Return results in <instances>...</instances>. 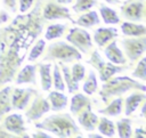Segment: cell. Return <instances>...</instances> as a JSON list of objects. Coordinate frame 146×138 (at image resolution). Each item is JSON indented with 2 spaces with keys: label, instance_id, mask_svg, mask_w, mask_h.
Listing matches in <instances>:
<instances>
[{
  "label": "cell",
  "instance_id": "1",
  "mask_svg": "<svg viewBox=\"0 0 146 138\" xmlns=\"http://www.w3.org/2000/svg\"><path fill=\"white\" fill-rule=\"evenodd\" d=\"M43 1L36 0L29 11L0 27V88L15 79L31 46L42 33L46 22L41 15Z\"/></svg>",
  "mask_w": 146,
  "mask_h": 138
},
{
  "label": "cell",
  "instance_id": "2",
  "mask_svg": "<svg viewBox=\"0 0 146 138\" xmlns=\"http://www.w3.org/2000/svg\"><path fill=\"white\" fill-rule=\"evenodd\" d=\"M34 125L36 129L44 130L46 132H51L60 138L75 137L81 133L79 125L68 113H57L49 115L41 122H35Z\"/></svg>",
  "mask_w": 146,
  "mask_h": 138
},
{
  "label": "cell",
  "instance_id": "3",
  "mask_svg": "<svg viewBox=\"0 0 146 138\" xmlns=\"http://www.w3.org/2000/svg\"><path fill=\"white\" fill-rule=\"evenodd\" d=\"M140 90L146 91V86L143 82H139L130 76H115L110 78L104 81L102 89L99 91V97L103 103L107 104L112 97H119L130 90Z\"/></svg>",
  "mask_w": 146,
  "mask_h": 138
},
{
  "label": "cell",
  "instance_id": "4",
  "mask_svg": "<svg viewBox=\"0 0 146 138\" xmlns=\"http://www.w3.org/2000/svg\"><path fill=\"white\" fill-rule=\"evenodd\" d=\"M81 58H82V54L75 47L64 41H57L48 46L46 55L43 56L42 60L49 62V60L59 59L60 62L71 63L73 60H80Z\"/></svg>",
  "mask_w": 146,
  "mask_h": 138
},
{
  "label": "cell",
  "instance_id": "5",
  "mask_svg": "<svg viewBox=\"0 0 146 138\" xmlns=\"http://www.w3.org/2000/svg\"><path fill=\"white\" fill-rule=\"evenodd\" d=\"M88 64H90L92 67H95L98 71L99 78L100 80L104 82L106 80H108L110 78L114 76L115 74L122 73L124 71H127L129 68V66H122V65H116L113 64L111 62H105L102 56L99 55L98 50H94L91 54V57L89 58V60H87Z\"/></svg>",
  "mask_w": 146,
  "mask_h": 138
},
{
  "label": "cell",
  "instance_id": "6",
  "mask_svg": "<svg viewBox=\"0 0 146 138\" xmlns=\"http://www.w3.org/2000/svg\"><path fill=\"white\" fill-rule=\"evenodd\" d=\"M121 44L125 56L131 63H133L139 59L146 50V36H128L121 40Z\"/></svg>",
  "mask_w": 146,
  "mask_h": 138
},
{
  "label": "cell",
  "instance_id": "7",
  "mask_svg": "<svg viewBox=\"0 0 146 138\" xmlns=\"http://www.w3.org/2000/svg\"><path fill=\"white\" fill-rule=\"evenodd\" d=\"M66 40L73 47H75L80 52L83 54H88L89 50L92 48V41L89 32L80 26L70 29L66 35Z\"/></svg>",
  "mask_w": 146,
  "mask_h": 138
},
{
  "label": "cell",
  "instance_id": "8",
  "mask_svg": "<svg viewBox=\"0 0 146 138\" xmlns=\"http://www.w3.org/2000/svg\"><path fill=\"white\" fill-rule=\"evenodd\" d=\"M41 15L46 21H55V19H67L74 24V19L71 16L68 8L62 6L55 0H48L42 6Z\"/></svg>",
  "mask_w": 146,
  "mask_h": 138
},
{
  "label": "cell",
  "instance_id": "9",
  "mask_svg": "<svg viewBox=\"0 0 146 138\" xmlns=\"http://www.w3.org/2000/svg\"><path fill=\"white\" fill-rule=\"evenodd\" d=\"M144 9L145 0H125L120 7L122 17L129 22H143Z\"/></svg>",
  "mask_w": 146,
  "mask_h": 138
},
{
  "label": "cell",
  "instance_id": "10",
  "mask_svg": "<svg viewBox=\"0 0 146 138\" xmlns=\"http://www.w3.org/2000/svg\"><path fill=\"white\" fill-rule=\"evenodd\" d=\"M50 111V104L48 102L47 98H44L41 95L35 94L34 99L32 100L30 107L27 108V111L25 112V117L27 122H33V121H38L39 119H41L46 113H48Z\"/></svg>",
  "mask_w": 146,
  "mask_h": 138
},
{
  "label": "cell",
  "instance_id": "11",
  "mask_svg": "<svg viewBox=\"0 0 146 138\" xmlns=\"http://www.w3.org/2000/svg\"><path fill=\"white\" fill-rule=\"evenodd\" d=\"M35 94H38V91L33 88H15L10 92L11 109H17V111L25 109L32 96Z\"/></svg>",
  "mask_w": 146,
  "mask_h": 138
},
{
  "label": "cell",
  "instance_id": "12",
  "mask_svg": "<svg viewBox=\"0 0 146 138\" xmlns=\"http://www.w3.org/2000/svg\"><path fill=\"white\" fill-rule=\"evenodd\" d=\"M3 128L11 133H15L17 137L22 136V137H29L27 135H23L26 132V127H25V122L23 119V115L19 113H13L9 114L5 117L3 120Z\"/></svg>",
  "mask_w": 146,
  "mask_h": 138
},
{
  "label": "cell",
  "instance_id": "13",
  "mask_svg": "<svg viewBox=\"0 0 146 138\" xmlns=\"http://www.w3.org/2000/svg\"><path fill=\"white\" fill-rule=\"evenodd\" d=\"M15 75L16 84H36V65L33 64H26L23 66L22 70H19L18 73Z\"/></svg>",
  "mask_w": 146,
  "mask_h": 138
},
{
  "label": "cell",
  "instance_id": "14",
  "mask_svg": "<svg viewBox=\"0 0 146 138\" xmlns=\"http://www.w3.org/2000/svg\"><path fill=\"white\" fill-rule=\"evenodd\" d=\"M78 122L86 131H94L98 123V116L91 111V106H88L78 114Z\"/></svg>",
  "mask_w": 146,
  "mask_h": 138
},
{
  "label": "cell",
  "instance_id": "15",
  "mask_svg": "<svg viewBox=\"0 0 146 138\" xmlns=\"http://www.w3.org/2000/svg\"><path fill=\"white\" fill-rule=\"evenodd\" d=\"M117 35V30L115 27H98L94 32V41L99 48H103Z\"/></svg>",
  "mask_w": 146,
  "mask_h": 138
},
{
  "label": "cell",
  "instance_id": "16",
  "mask_svg": "<svg viewBox=\"0 0 146 138\" xmlns=\"http://www.w3.org/2000/svg\"><path fill=\"white\" fill-rule=\"evenodd\" d=\"M104 55L108 59V62L116 64V65H124L127 59L121 51V49L117 47L116 41H111L104 49Z\"/></svg>",
  "mask_w": 146,
  "mask_h": 138
},
{
  "label": "cell",
  "instance_id": "17",
  "mask_svg": "<svg viewBox=\"0 0 146 138\" xmlns=\"http://www.w3.org/2000/svg\"><path fill=\"white\" fill-rule=\"evenodd\" d=\"M146 99V95L145 91H140L137 90L132 94H130L125 99H124V114L127 116L131 115L138 107L140 104H143Z\"/></svg>",
  "mask_w": 146,
  "mask_h": 138
},
{
  "label": "cell",
  "instance_id": "18",
  "mask_svg": "<svg viewBox=\"0 0 146 138\" xmlns=\"http://www.w3.org/2000/svg\"><path fill=\"white\" fill-rule=\"evenodd\" d=\"M48 102L50 104V109L54 112H60L63 109H65V107L67 106V102L68 98L65 94H63V91H58V90H54L50 91L48 95Z\"/></svg>",
  "mask_w": 146,
  "mask_h": 138
},
{
  "label": "cell",
  "instance_id": "19",
  "mask_svg": "<svg viewBox=\"0 0 146 138\" xmlns=\"http://www.w3.org/2000/svg\"><path fill=\"white\" fill-rule=\"evenodd\" d=\"M39 74H40V83L41 89L43 91H49L52 87L51 81V64L49 63H39Z\"/></svg>",
  "mask_w": 146,
  "mask_h": 138
},
{
  "label": "cell",
  "instance_id": "20",
  "mask_svg": "<svg viewBox=\"0 0 146 138\" xmlns=\"http://www.w3.org/2000/svg\"><path fill=\"white\" fill-rule=\"evenodd\" d=\"M91 106V100L87 95L84 94H75L71 98V106H70V112L73 115H78L82 109L86 107Z\"/></svg>",
  "mask_w": 146,
  "mask_h": 138
},
{
  "label": "cell",
  "instance_id": "21",
  "mask_svg": "<svg viewBox=\"0 0 146 138\" xmlns=\"http://www.w3.org/2000/svg\"><path fill=\"white\" fill-rule=\"evenodd\" d=\"M99 22L100 21L97 11L90 9L88 11H84L82 15H80L79 18L74 21V24H78L80 27H83V29H91L92 26L99 24Z\"/></svg>",
  "mask_w": 146,
  "mask_h": 138
},
{
  "label": "cell",
  "instance_id": "22",
  "mask_svg": "<svg viewBox=\"0 0 146 138\" xmlns=\"http://www.w3.org/2000/svg\"><path fill=\"white\" fill-rule=\"evenodd\" d=\"M121 31L127 36H140L146 34V26L144 24H136L127 21L121 24Z\"/></svg>",
  "mask_w": 146,
  "mask_h": 138
},
{
  "label": "cell",
  "instance_id": "23",
  "mask_svg": "<svg viewBox=\"0 0 146 138\" xmlns=\"http://www.w3.org/2000/svg\"><path fill=\"white\" fill-rule=\"evenodd\" d=\"M10 92H11L10 86H5L0 90V121L3 119V116L6 114H8L11 111Z\"/></svg>",
  "mask_w": 146,
  "mask_h": 138
},
{
  "label": "cell",
  "instance_id": "24",
  "mask_svg": "<svg viewBox=\"0 0 146 138\" xmlns=\"http://www.w3.org/2000/svg\"><path fill=\"white\" fill-rule=\"evenodd\" d=\"M122 107H123V99L121 98V96L116 97L115 99H113L110 104L106 105V107L104 108H99L98 112L103 115H108V116H117L121 114L122 112Z\"/></svg>",
  "mask_w": 146,
  "mask_h": 138
},
{
  "label": "cell",
  "instance_id": "25",
  "mask_svg": "<svg viewBox=\"0 0 146 138\" xmlns=\"http://www.w3.org/2000/svg\"><path fill=\"white\" fill-rule=\"evenodd\" d=\"M60 66V70H62V75H63V80H64V83H65V87L67 88L68 92L70 94H73V92H76L79 90V83L75 82L71 75V70L68 68V66L64 65V62H59L58 64Z\"/></svg>",
  "mask_w": 146,
  "mask_h": 138
},
{
  "label": "cell",
  "instance_id": "26",
  "mask_svg": "<svg viewBox=\"0 0 146 138\" xmlns=\"http://www.w3.org/2000/svg\"><path fill=\"white\" fill-rule=\"evenodd\" d=\"M99 13H100V16H102V19L105 24H117L120 23V17L117 15V13L105 6V5H100L99 6Z\"/></svg>",
  "mask_w": 146,
  "mask_h": 138
},
{
  "label": "cell",
  "instance_id": "27",
  "mask_svg": "<svg viewBox=\"0 0 146 138\" xmlns=\"http://www.w3.org/2000/svg\"><path fill=\"white\" fill-rule=\"evenodd\" d=\"M67 29L66 24H50L46 29L44 32V39L46 40H55L60 38Z\"/></svg>",
  "mask_w": 146,
  "mask_h": 138
},
{
  "label": "cell",
  "instance_id": "28",
  "mask_svg": "<svg viewBox=\"0 0 146 138\" xmlns=\"http://www.w3.org/2000/svg\"><path fill=\"white\" fill-rule=\"evenodd\" d=\"M96 128L105 137H113L115 135V125H114V123L110 119H107L105 116L100 117V120L98 119V123H97Z\"/></svg>",
  "mask_w": 146,
  "mask_h": 138
},
{
  "label": "cell",
  "instance_id": "29",
  "mask_svg": "<svg viewBox=\"0 0 146 138\" xmlns=\"http://www.w3.org/2000/svg\"><path fill=\"white\" fill-rule=\"evenodd\" d=\"M97 88H98V82H97L96 73H95V71L90 70L89 73H88V76H87V79H86V81L83 83L82 90H83V92L86 95L91 96L97 91Z\"/></svg>",
  "mask_w": 146,
  "mask_h": 138
},
{
  "label": "cell",
  "instance_id": "30",
  "mask_svg": "<svg viewBox=\"0 0 146 138\" xmlns=\"http://www.w3.org/2000/svg\"><path fill=\"white\" fill-rule=\"evenodd\" d=\"M44 48H46L44 39H39L36 42L34 41V43L31 46V48L29 50V55L26 56L27 60L29 62H35L42 55V52L44 51Z\"/></svg>",
  "mask_w": 146,
  "mask_h": 138
},
{
  "label": "cell",
  "instance_id": "31",
  "mask_svg": "<svg viewBox=\"0 0 146 138\" xmlns=\"http://www.w3.org/2000/svg\"><path fill=\"white\" fill-rule=\"evenodd\" d=\"M116 131L120 138H130L132 136L131 120L129 117H123L116 122Z\"/></svg>",
  "mask_w": 146,
  "mask_h": 138
},
{
  "label": "cell",
  "instance_id": "32",
  "mask_svg": "<svg viewBox=\"0 0 146 138\" xmlns=\"http://www.w3.org/2000/svg\"><path fill=\"white\" fill-rule=\"evenodd\" d=\"M51 68H52L51 81H52V86H54L55 90L64 91L66 89V87H65V83H64V80H63V75H62V72H60V68H59L58 64L51 65Z\"/></svg>",
  "mask_w": 146,
  "mask_h": 138
},
{
  "label": "cell",
  "instance_id": "33",
  "mask_svg": "<svg viewBox=\"0 0 146 138\" xmlns=\"http://www.w3.org/2000/svg\"><path fill=\"white\" fill-rule=\"evenodd\" d=\"M98 3V0H75V3L72 6L74 13H84L90 10Z\"/></svg>",
  "mask_w": 146,
  "mask_h": 138
},
{
  "label": "cell",
  "instance_id": "34",
  "mask_svg": "<svg viewBox=\"0 0 146 138\" xmlns=\"http://www.w3.org/2000/svg\"><path fill=\"white\" fill-rule=\"evenodd\" d=\"M132 78L139 79L143 82L146 81V57H141L140 60L138 62L136 68L132 72Z\"/></svg>",
  "mask_w": 146,
  "mask_h": 138
},
{
  "label": "cell",
  "instance_id": "35",
  "mask_svg": "<svg viewBox=\"0 0 146 138\" xmlns=\"http://www.w3.org/2000/svg\"><path fill=\"white\" fill-rule=\"evenodd\" d=\"M71 70V75H72V78H73V80L75 81V82H80V81H82L83 79H84V74H86V67L82 65V64H80V63H75L73 66H72V68H70Z\"/></svg>",
  "mask_w": 146,
  "mask_h": 138
},
{
  "label": "cell",
  "instance_id": "36",
  "mask_svg": "<svg viewBox=\"0 0 146 138\" xmlns=\"http://www.w3.org/2000/svg\"><path fill=\"white\" fill-rule=\"evenodd\" d=\"M34 3V0H19V11L21 14L29 11Z\"/></svg>",
  "mask_w": 146,
  "mask_h": 138
},
{
  "label": "cell",
  "instance_id": "37",
  "mask_svg": "<svg viewBox=\"0 0 146 138\" xmlns=\"http://www.w3.org/2000/svg\"><path fill=\"white\" fill-rule=\"evenodd\" d=\"M3 5L7 9H9V11L11 13H16L17 11V0H2Z\"/></svg>",
  "mask_w": 146,
  "mask_h": 138
},
{
  "label": "cell",
  "instance_id": "38",
  "mask_svg": "<svg viewBox=\"0 0 146 138\" xmlns=\"http://www.w3.org/2000/svg\"><path fill=\"white\" fill-rule=\"evenodd\" d=\"M32 137H33V138H50L51 136H50V135H48V133H46V131H44V130L39 129L36 132H34V133L32 135Z\"/></svg>",
  "mask_w": 146,
  "mask_h": 138
},
{
  "label": "cell",
  "instance_id": "39",
  "mask_svg": "<svg viewBox=\"0 0 146 138\" xmlns=\"http://www.w3.org/2000/svg\"><path fill=\"white\" fill-rule=\"evenodd\" d=\"M135 137L136 138H145L146 137V131L143 127H138L135 130Z\"/></svg>",
  "mask_w": 146,
  "mask_h": 138
},
{
  "label": "cell",
  "instance_id": "40",
  "mask_svg": "<svg viewBox=\"0 0 146 138\" xmlns=\"http://www.w3.org/2000/svg\"><path fill=\"white\" fill-rule=\"evenodd\" d=\"M14 137H17V136H14L11 133H8V131L3 128V125L2 127L0 125V138H14Z\"/></svg>",
  "mask_w": 146,
  "mask_h": 138
},
{
  "label": "cell",
  "instance_id": "41",
  "mask_svg": "<svg viewBox=\"0 0 146 138\" xmlns=\"http://www.w3.org/2000/svg\"><path fill=\"white\" fill-rule=\"evenodd\" d=\"M9 19V14L6 10H0V25L7 23Z\"/></svg>",
  "mask_w": 146,
  "mask_h": 138
},
{
  "label": "cell",
  "instance_id": "42",
  "mask_svg": "<svg viewBox=\"0 0 146 138\" xmlns=\"http://www.w3.org/2000/svg\"><path fill=\"white\" fill-rule=\"evenodd\" d=\"M145 111H146V103L144 102V103H143V105H141L140 114H139V116H140V117H144V116H145Z\"/></svg>",
  "mask_w": 146,
  "mask_h": 138
},
{
  "label": "cell",
  "instance_id": "43",
  "mask_svg": "<svg viewBox=\"0 0 146 138\" xmlns=\"http://www.w3.org/2000/svg\"><path fill=\"white\" fill-rule=\"evenodd\" d=\"M55 1L60 3V5H67V3H71L73 0H55Z\"/></svg>",
  "mask_w": 146,
  "mask_h": 138
},
{
  "label": "cell",
  "instance_id": "44",
  "mask_svg": "<svg viewBox=\"0 0 146 138\" xmlns=\"http://www.w3.org/2000/svg\"><path fill=\"white\" fill-rule=\"evenodd\" d=\"M104 1L110 3V5H117L119 3V0H104Z\"/></svg>",
  "mask_w": 146,
  "mask_h": 138
},
{
  "label": "cell",
  "instance_id": "45",
  "mask_svg": "<svg viewBox=\"0 0 146 138\" xmlns=\"http://www.w3.org/2000/svg\"><path fill=\"white\" fill-rule=\"evenodd\" d=\"M87 137H88V138H102L100 135H95V133H89Z\"/></svg>",
  "mask_w": 146,
  "mask_h": 138
}]
</instances>
